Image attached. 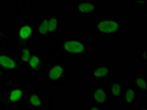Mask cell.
Listing matches in <instances>:
<instances>
[{
  "label": "cell",
  "instance_id": "3",
  "mask_svg": "<svg viewBox=\"0 0 147 110\" xmlns=\"http://www.w3.org/2000/svg\"><path fill=\"white\" fill-rule=\"evenodd\" d=\"M24 99V91L20 87H13L10 85L1 87L0 90V103L4 106L20 105Z\"/></svg>",
  "mask_w": 147,
  "mask_h": 110
},
{
  "label": "cell",
  "instance_id": "8",
  "mask_svg": "<svg viewBox=\"0 0 147 110\" xmlns=\"http://www.w3.org/2000/svg\"><path fill=\"white\" fill-rule=\"evenodd\" d=\"M47 79L51 83H57L62 82L65 77L64 67L59 64H52L47 67L45 71Z\"/></svg>",
  "mask_w": 147,
  "mask_h": 110
},
{
  "label": "cell",
  "instance_id": "11",
  "mask_svg": "<svg viewBox=\"0 0 147 110\" xmlns=\"http://www.w3.org/2000/svg\"><path fill=\"white\" fill-rule=\"evenodd\" d=\"M27 63H28L30 68L34 73H38L41 72L42 69L44 68V62L40 54L37 53H32Z\"/></svg>",
  "mask_w": 147,
  "mask_h": 110
},
{
  "label": "cell",
  "instance_id": "21",
  "mask_svg": "<svg viewBox=\"0 0 147 110\" xmlns=\"http://www.w3.org/2000/svg\"><path fill=\"white\" fill-rule=\"evenodd\" d=\"M3 76H4V70H3V69L0 68V78H2Z\"/></svg>",
  "mask_w": 147,
  "mask_h": 110
},
{
  "label": "cell",
  "instance_id": "19",
  "mask_svg": "<svg viewBox=\"0 0 147 110\" xmlns=\"http://www.w3.org/2000/svg\"><path fill=\"white\" fill-rule=\"evenodd\" d=\"M88 110H103L102 107L99 106H96V105H91L88 107Z\"/></svg>",
  "mask_w": 147,
  "mask_h": 110
},
{
  "label": "cell",
  "instance_id": "17",
  "mask_svg": "<svg viewBox=\"0 0 147 110\" xmlns=\"http://www.w3.org/2000/svg\"><path fill=\"white\" fill-rule=\"evenodd\" d=\"M138 57L140 61L143 62L144 64H146V48L145 46H144L141 48V51H140V52L138 54Z\"/></svg>",
  "mask_w": 147,
  "mask_h": 110
},
{
  "label": "cell",
  "instance_id": "13",
  "mask_svg": "<svg viewBox=\"0 0 147 110\" xmlns=\"http://www.w3.org/2000/svg\"><path fill=\"white\" fill-rule=\"evenodd\" d=\"M33 35V27L30 23L22 25L18 31V38L22 41H27L32 38Z\"/></svg>",
  "mask_w": 147,
  "mask_h": 110
},
{
  "label": "cell",
  "instance_id": "16",
  "mask_svg": "<svg viewBox=\"0 0 147 110\" xmlns=\"http://www.w3.org/2000/svg\"><path fill=\"white\" fill-rule=\"evenodd\" d=\"M33 52L31 51L30 48L28 47H23L20 51V60L24 63H27L30 60L31 55L32 54Z\"/></svg>",
  "mask_w": 147,
  "mask_h": 110
},
{
  "label": "cell",
  "instance_id": "12",
  "mask_svg": "<svg viewBox=\"0 0 147 110\" xmlns=\"http://www.w3.org/2000/svg\"><path fill=\"white\" fill-rule=\"evenodd\" d=\"M44 100L40 95L36 93H30L28 95L27 105L32 109H38L44 106Z\"/></svg>",
  "mask_w": 147,
  "mask_h": 110
},
{
  "label": "cell",
  "instance_id": "20",
  "mask_svg": "<svg viewBox=\"0 0 147 110\" xmlns=\"http://www.w3.org/2000/svg\"><path fill=\"white\" fill-rule=\"evenodd\" d=\"M135 110H146V106H139V107H136Z\"/></svg>",
  "mask_w": 147,
  "mask_h": 110
},
{
  "label": "cell",
  "instance_id": "9",
  "mask_svg": "<svg viewBox=\"0 0 147 110\" xmlns=\"http://www.w3.org/2000/svg\"><path fill=\"white\" fill-rule=\"evenodd\" d=\"M20 62L7 54H0V68L10 70H16L20 68Z\"/></svg>",
  "mask_w": 147,
  "mask_h": 110
},
{
  "label": "cell",
  "instance_id": "10",
  "mask_svg": "<svg viewBox=\"0 0 147 110\" xmlns=\"http://www.w3.org/2000/svg\"><path fill=\"white\" fill-rule=\"evenodd\" d=\"M107 87L110 99L115 101L122 99L124 90H125V87L121 82H110L107 85Z\"/></svg>",
  "mask_w": 147,
  "mask_h": 110
},
{
  "label": "cell",
  "instance_id": "22",
  "mask_svg": "<svg viewBox=\"0 0 147 110\" xmlns=\"http://www.w3.org/2000/svg\"><path fill=\"white\" fill-rule=\"evenodd\" d=\"M6 110H24L23 109H19V108H10V109H7Z\"/></svg>",
  "mask_w": 147,
  "mask_h": 110
},
{
  "label": "cell",
  "instance_id": "15",
  "mask_svg": "<svg viewBox=\"0 0 147 110\" xmlns=\"http://www.w3.org/2000/svg\"><path fill=\"white\" fill-rule=\"evenodd\" d=\"M135 85L136 88L140 94L146 93V77L136 76Z\"/></svg>",
  "mask_w": 147,
  "mask_h": 110
},
{
  "label": "cell",
  "instance_id": "18",
  "mask_svg": "<svg viewBox=\"0 0 147 110\" xmlns=\"http://www.w3.org/2000/svg\"><path fill=\"white\" fill-rule=\"evenodd\" d=\"M132 3L135 4L136 6L139 7H143L146 5L147 2L146 1H143V2H140V1H133V2H132Z\"/></svg>",
  "mask_w": 147,
  "mask_h": 110
},
{
  "label": "cell",
  "instance_id": "6",
  "mask_svg": "<svg viewBox=\"0 0 147 110\" xmlns=\"http://www.w3.org/2000/svg\"><path fill=\"white\" fill-rule=\"evenodd\" d=\"M90 99L93 105L102 107L107 104L110 100V95L107 86L103 85L92 90L90 93Z\"/></svg>",
  "mask_w": 147,
  "mask_h": 110
},
{
  "label": "cell",
  "instance_id": "7",
  "mask_svg": "<svg viewBox=\"0 0 147 110\" xmlns=\"http://www.w3.org/2000/svg\"><path fill=\"white\" fill-rule=\"evenodd\" d=\"M112 73V68L109 64H99L92 68L89 71V76L96 82L106 80Z\"/></svg>",
  "mask_w": 147,
  "mask_h": 110
},
{
  "label": "cell",
  "instance_id": "4",
  "mask_svg": "<svg viewBox=\"0 0 147 110\" xmlns=\"http://www.w3.org/2000/svg\"><path fill=\"white\" fill-rule=\"evenodd\" d=\"M59 30V21L55 15H48L42 18L37 29V34L41 37L55 35Z\"/></svg>",
  "mask_w": 147,
  "mask_h": 110
},
{
  "label": "cell",
  "instance_id": "2",
  "mask_svg": "<svg viewBox=\"0 0 147 110\" xmlns=\"http://www.w3.org/2000/svg\"><path fill=\"white\" fill-rule=\"evenodd\" d=\"M60 48L62 52L72 57H83L89 52L88 42L77 36L63 39Z\"/></svg>",
  "mask_w": 147,
  "mask_h": 110
},
{
  "label": "cell",
  "instance_id": "5",
  "mask_svg": "<svg viewBox=\"0 0 147 110\" xmlns=\"http://www.w3.org/2000/svg\"><path fill=\"white\" fill-rule=\"evenodd\" d=\"M74 10L77 16L80 18H88L96 15L99 11V7L94 1L89 0L77 2Z\"/></svg>",
  "mask_w": 147,
  "mask_h": 110
},
{
  "label": "cell",
  "instance_id": "1",
  "mask_svg": "<svg viewBox=\"0 0 147 110\" xmlns=\"http://www.w3.org/2000/svg\"><path fill=\"white\" fill-rule=\"evenodd\" d=\"M92 31L99 35H118L123 31V21L117 17L96 18L92 27Z\"/></svg>",
  "mask_w": 147,
  "mask_h": 110
},
{
  "label": "cell",
  "instance_id": "14",
  "mask_svg": "<svg viewBox=\"0 0 147 110\" xmlns=\"http://www.w3.org/2000/svg\"><path fill=\"white\" fill-rule=\"evenodd\" d=\"M122 99L125 106L132 107V105H134L136 102V89L132 87L125 88Z\"/></svg>",
  "mask_w": 147,
  "mask_h": 110
}]
</instances>
